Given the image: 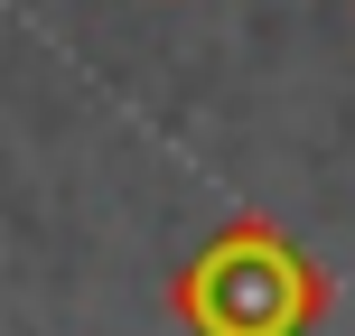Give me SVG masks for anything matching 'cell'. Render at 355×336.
<instances>
[{
    "mask_svg": "<svg viewBox=\"0 0 355 336\" xmlns=\"http://www.w3.org/2000/svg\"><path fill=\"white\" fill-rule=\"evenodd\" d=\"M168 308L196 336H309L327 308V281L281 224H252L234 215L206 252L168 281Z\"/></svg>",
    "mask_w": 355,
    "mask_h": 336,
    "instance_id": "1",
    "label": "cell"
}]
</instances>
